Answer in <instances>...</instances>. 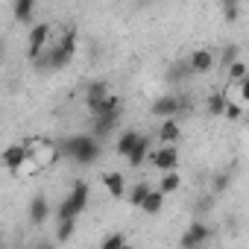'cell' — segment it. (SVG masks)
<instances>
[{
	"instance_id": "cell-21",
	"label": "cell",
	"mask_w": 249,
	"mask_h": 249,
	"mask_svg": "<svg viewBox=\"0 0 249 249\" xmlns=\"http://www.w3.org/2000/svg\"><path fill=\"white\" fill-rule=\"evenodd\" d=\"M147 153H150V138H147V135H141L138 147L132 150V156H129L126 161H129L132 167H141V164H144V159H147Z\"/></svg>"
},
{
	"instance_id": "cell-31",
	"label": "cell",
	"mask_w": 249,
	"mask_h": 249,
	"mask_svg": "<svg viewBox=\"0 0 249 249\" xmlns=\"http://www.w3.org/2000/svg\"><path fill=\"white\" fill-rule=\"evenodd\" d=\"M33 249H56V243H47V240H38Z\"/></svg>"
},
{
	"instance_id": "cell-28",
	"label": "cell",
	"mask_w": 249,
	"mask_h": 249,
	"mask_svg": "<svg viewBox=\"0 0 249 249\" xmlns=\"http://www.w3.org/2000/svg\"><path fill=\"white\" fill-rule=\"evenodd\" d=\"M220 9H223V18L226 21H237V15H240V6L237 3H229V0H226V3H220Z\"/></svg>"
},
{
	"instance_id": "cell-6",
	"label": "cell",
	"mask_w": 249,
	"mask_h": 249,
	"mask_svg": "<svg viewBox=\"0 0 249 249\" xmlns=\"http://www.w3.org/2000/svg\"><path fill=\"white\" fill-rule=\"evenodd\" d=\"M208 237H211V226L202 223V220H194V223H188V229L182 231L179 243H182V249H199Z\"/></svg>"
},
{
	"instance_id": "cell-33",
	"label": "cell",
	"mask_w": 249,
	"mask_h": 249,
	"mask_svg": "<svg viewBox=\"0 0 249 249\" xmlns=\"http://www.w3.org/2000/svg\"><path fill=\"white\" fill-rule=\"evenodd\" d=\"M246 129H249V126H246Z\"/></svg>"
},
{
	"instance_id": "cell-26",
	"label": "cell",
	"mask_w": 249,
	"mask_h": 249,
	"mask_svg": "<svg viewBox=\"0 0 249 249\" xmlns=\"http://www.w3.org/2000/svg\"><path fill=\"white\" fill-rule=\"evenodd\" d=\"M226 73H229V79H231V82H237V85H240V82H243V79L249 76V65H246V62L240 59V62H234V65H231V68H229Z\"/></svg>"
},
{
	"instance_id": "cell-14",
	"label": "cell",
	"mask_w": 249,
	"mask_h": 249,
	"mask_svg": "<svg viewBox=\"0 0 249 249\" xmlns=\"http://www.w3.org/2000/svg\"><path fill=\"white\" fill-rule=\"evenodd\" d=\"M103 185H106V191H108V196H114V199H120V196H126V179H123V173H106L103 176Z\"/></svg>"
},
{
	"instance_id": "cell-17",
	"label": "cell",
	"mask_w": 249,
	"mask_h": 249,
	"mask_svg": "<svg viewBox=\"0 0 249 249\" xmlns=\"http://www.w3.org/2000/svg\"><path fill=\"white\" fill-rule=\"evenodd\" d=\"M33 12H36V0H15V3H12V15L21 24H30Z\"/></svg>"
},
{
	"instance_id": "cell-1",
	"label": "cell",
	"mask_w": 249,
	"mask_h": 249,
	"mask_svg": "<svg viewBox=\"0 0 249 249\" xmlns=\"http://www.w3.org/2000/svg\"><path fill=\"white\" fill-rule=\"evenodd\" d=\"M73 53H76V30H65L62 38H59L53 47H47L44 56H38L33 65H36L38 71H62V68L73 59Z\"/></svg>"
},
{
	"instance_id": "cell-7",
	"label": "cell",
	"mask_w": 249,
	"mask_h": 249,
	"mask_svg": "<svg viewBox=\"0 0 249 249\" xmlns=\"http://www.w3.org/2000/svg\"><path fill=\"white\" fill-rule=\"evenodd\" d=\"M30 161H33V147H27V144H12L3 150V167L12 173L24 170V164H30Z\"/></svg>"
},
{
	"instance_id": "cell-23",
	"label": "cell",
	"mask_w": 249,
	"mask_h": 249,
	"mask_svg": "<svg viewBox=\"0 0 249 249\" xmlns=\"http://www.w3.org/2000/svg\"><path fill=\"white\" fill-rule=\"evenodd\" d=\"M76 231V220H59L56 226V243H68Z\"/></svg>"
},
{
	"instance_id": "cell-24",
	"label": "cell",
	"mask_w": 249,
	"mask_h": 249,
	"mask_svg": "<svg viewBox=\"0 0 249 249\" xmlns=\"http://www.w3.org/2000/svg\"><path fill=\"white\" fill-rule=\"evenodd\" d=\"M231 188V173H214L211 176V194H226Z\"/></svg>"
},
{
	"instance_id": "cell-25",
	"label": "cell",
	"mask_w": 249,
	"mask_h": 249,
	"mask_svg": "<svg viewBox=\"0 0 249 249\" xmlns=\"http://www.w3.org/2000/svg\"><path fill=\"white\" fill-rule=\"evenodd\" d=\"M123 246H126V234H123V231H111L100 243V249H123Z\"/></svg>"
},
{
	"instance_id": "cell-2",
	"label": "cell",
	"mask_w": 249,
	"mask_h": 249,
	"mask_svg": "<svg viewBox=\"0 0 249 249\" xmlns=\"http://www.w3.org/2000/svg\"><path fill=\"white\" fill-rule=\"evenodd\" d=\"M59 147H62V153H65L71 161H76V164H94V161L103 156V141H97L91 132L62 138Z\"/></svg>"
},
{
	"instance_id": "cell-15",
	"label": "cell",
	"mask_w": 249,
	"mask_h": 249,
	"mask_svg": "<svg viewBox=\"0 0 249 249\" xmlns=\"http://www.w3.org/2000/svg\"><path fill=\"white\" fill-rule=\"evenodd\" d=\"M179 138H182L179 123H176V120H161V126H159V141H161L164 147H176Z\"/></svg>"
},
{
	"instance_id": "cell-22",
	"label": "cell",
	"mask_w": 249,
	"mask_h": 249,
	"mask_svg": "<svg viewBox=\"0 0 249 249\" xmlns=\"http://www.w3.org/2000/svg\"><path fill=\"white\" fill-rule=\"evenodd\" d=\"M182 188V176L179 173H161V182H159V191L167 196V194H176Z\"/></svg>"
},
{
	"instance_id": "cell-29",
	"label": "cell",
	"mask_w": 249,
	"mask_h": 249,
	"mask_svg": "<svg viewBox=\"0 0 249 249\" xmlns=\"http://www.w3.org/2000/svg\"><path fill=\"white\" fill-rule=\"evenodd\" d=\"M240 117H243V106L229 103V108H226V120H240Z\"/></svg>"
},
{
	"instance_id": "cell-9",
	"label": "cell",
	"mask_w": 249,
	"mask_h": 249,
	"mask_svg": "<svg viewBox=\"0 0 249 249\" xmlns=\"http://www.w3.org/2000/svg\"><path fill=\"white\" fill-rule=\"evenodd\" d=\"M59 153H62V147L56 141H38V144H33V161H36V167L53 164L59 159Z\"/></svg>"
},
{
	"instance_id": "cell-16",
	"label": "cell",
	"mask_w": 249,
	"mask_h": 249,
	"mask_svg": "<svg viewBox=\"0 0 249 249\" xmlns=\"http://www.w3.org/2000/svg\"><path fill=\"white\" fill-rule=\"evenodd\" d=\"M117 120H120V117H97L94 126H91V135H94L97 141H106V138L117 129Z\"/></svg>"
},
{
	"instance_id": "cell-8",
	"label": "cell",
	"mask_w": 249,
	"mask_h": 249,
	"mask_svg": "<svg viewBox=\"0 0 249 249\" xmlns=\"http://www.w3.org/2000/svg\"><path fill=\"white\" fill-rule=\"evenodd\" d=\"M217 65V56L208 50V47H199L188 56V71L191 73H211V68Z\"/></svg>"
},
{
	"instance_id": "cell-13",
	"label": "cell",
	"mask_w": 249,
	"mask_h": 249,
	"mask_svg": "<svg viewBox=\"0 0 249 249\" xmlns=\"http://www.w3.org/2000/svg\"><path fill=\"white\" fill-rule=\"evenodd\" d=\"M138 141H141V135H138L135 129H126V132H120V135H117V144H114L117 156L129 159V156H132V150L138 147Z\"/></svg>"
},
{
	"instance_id": "cell-10",
	"label": "cell",
	"mask_w": 249,
	"mask_h": 249,
	"mask_svg": "<svg viewBox=\"0 0 249 249\" xmlns=\"http://www.w3.org/2000/svg\"><path fill=\"white\" fill-rule=\"evenodd\" d=\"M150 161H153V167H159L161 173H176V167H179V150H176V147H161L159 153L150 156Z\"/></svg>"
},
{
	"instance_id": "cell-11",
	"label": "cell",
	"mask_w": 249,
	"mask_h": 249,
	"mask_svg": "<svg viewBox=\"0 0 249 249\" xmlns=\"http://www.w3.org/2000/svg\"><path fill=\"white\" fill-rule=\"evenodd\" d=\"M108 97H111V91H108V85H106L103 79L91 82V85L85 88V106H88V111H91V108H97V106H103Z\"/></svg>"
},
{
	"instance_id": "cell-5",
	"label": "cell",
	"mask_w": 249,
	"mask_h": 249,
	"mask_svg": "<svg viewBox=\"0 0 249 249\" xmlns=\"http://www.w3.org/2000/svg\"><path fill=\"white\" fill-rule=\"evenodd\" d=\"M47 44H50V24H36L30 30V36H27V56H30V62L44 56Z\"/></svg>"
},
{
	"instance_id": "cell-12",
	"label": "cell",
	"mask_w": 249,
	"mask_h": 249,
	"mask_svg": "<svg viewBox=\"0 0 249 249\" xmlns=\"http://www.w3.org/2000/svg\"><path fill=\"white\" fill-rule=\"evenodd\" d=\"M27 211H30V223H33V226H44L47 217H50V202H47V196H41V194L33 196Z\"/></svg>"
},
{
	"instance_id": "cell-18",
	"label": "cell",
	"mask_w": 249,
	"mask_h": 249,
	"mask_svg": "<svg viewBox=\"0 0 249 249\" xmlns=\"http://www.w3.org/2000/svg\"><path fill=\"white\" fill-rule=\"evenodd\" d=\"M141 211H144V214H150V217H156V214H161V211H164V194H161V191L156 188V191H153V194H150V196L144 199V205H141Z\"/></svg>"
},
{
	"instance_id": "cell-19",
	"label": "cell",
	"mask_w": 249,
	"mask_h": 249,
	"mask_svg": "<svg viewBox=\"0 0 249 249\" xmlns=\"http://www.w3.org/2000/svg\"><path fill=\"white\" fill-rule=\"evenodd\" d=\"M205 108H208V114H211V117H226V108H229L226 94H211V97H208V103H205Z\"/></svg>"
},
{
	"instance_id": "cell-3",
	"label": "cell",
	"mask_w": 249,
	"mask_h": 249,
	"mask_svg": "<svg viewBox=\"0 0 249 249\" xmlns=\"http://www.w3.org/2000/svg\"><path fill=\"white\" fill-rule=\"evenodd\" d=\"M88 196H91V191H88V182H73V188H71V194L62 199V205L56 208V220H76L82 211H85V205H88Z\"/></svg>"
},
{
	"instance_id": "cell-4",
	"label": "cell",
	"mask_w": 249,
	"mask_h": 249,
	"mask_svg": "<svg viewBox=\"0 0 249 249\" xmlns=\"http://www.w3.org/2000/svg\"><path fill=\"white\" fill-rule=\"evenodd\" d=\"M191 108V103L185 100V97H176V94H161L156 103H153V114L156 117H161V120H176L182 111H188Z\"/></svg>"
},
{
	"instance_id": "cell-20",
	"label": "cell",
	"mask_w": 249,
	"mask_h": 249,
	"mask_svg": "<svg viewBox=\"0 0 249 249\" xmlns=\"http://www.w3.org/2000/svg\"><path fill=\"white\" fill-rule=\"evenodd\" d=\"M153 191H156L153 185H147V182H138V185H132V191H129V202H132L135 208H141V205H144V199H147Z\"/></svg>"
},
{
	"instance_id": "cell-27",
	"label": "cell",
	"mask_w": 249,
	"mask_h": 249,
	"mask_svg": "<svg viewBox=\"0 0 249 249\" xmlns=\"http://www.w3.org/2000/svg\"><path fill=\"white\" fill-rule=\"evenodd\" d=\"M220 62H223V68L229 71L234 62H240V47H237V44H226V47H223V59H220Z\"/></svg>"
},
{
	"instance_id": "cell-32",
	"label": "cell",
	"mask_w": 249,
	"mask_h": 249,
	"mask_svg": "<svg viewBox=\"0 0 249 249\" xmlns=\"http://www.w3.org/2000/svg\"><path fill=\"white\" fill-rule=\"evenodd\" d=\"M123 249H132V246H129V243H126V246H123Z\"/></svg>"
},
{
	"instance_id": "cell-30",
	"label": "cell",
	"mask_w": 249,
	"mask_h": 249,
	"mask_svg": "<svg viewBox=\"0 0 249 249\" xmlns=\"http://www.w3.org/2000/svg\"><path fill=\"white\" fill-rule=\"evenodd\" d=\"M237 91H240V100H243V103H249V76L237 85Z\"/></svg>"
}]
</instances>
